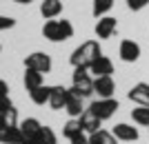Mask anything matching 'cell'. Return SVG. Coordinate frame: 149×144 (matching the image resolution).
Returning <instances> with one entry per match:
<instances>
[{"mask_svg":"<svg viewBox=\"0 0 149 144\" xmlns=\"http://www.w3.org/2000/svg\"><path fill=\"white\" fill-rule=\"evenodd\" d=\"M102 56V49H100V42L98 40H85V42L80 44V47H76L74 53H71V58H69V62H71V67H85V69H89L91 67V62L96 60V58Z\"/></svg>","mask_w":149,"mask_h":144,"instance_id":"1","label":"cell"},{"mask_svg":"<svg viewBox=\"0 0 149 144\" xmlns=\"http://www.w3.org/2000/svg\"><path fill=\"white\" fill-rule=\"evenodd\" d=\"M49 95H51V87H45V84L29 91V98L33 104H49Z\"/></svg>","mask_w":149,"mask_h":144,"instance_id":"19","label":"cell"},{"mask_svg":"<svg viewBox=\"0 0 149 144\" xmlns=\"http://www.w3.org/2000/svg\"><path fill=\"white\" fill-rule=\"evenodd\" d=\"M62 13V0H42L40 5V16L45 20H54Z\"/></svg>","mask_w":149,"mask_h":144,"instance_id":"14","label":"cell"},{"mask_svg":"<svg viewBox=\"0 0 149 144\" xmlns=\"http://www.w3.org/2000/svg\"><path fill=\"white\" fill-rule=\"evenodd\" d=\"M82 100H85V98H80V95L76 93L74 89H67V102H65V111H67L71 118H80L82 113L87 111V109L82 107Z\"/></svg>","mask_w":149,"mask_h":144,"instance_id":"8","label":"cell"},{"mask_svg":"<svg viewBox=\"0 0 149 144\" xmlns=\"http://www.w3.org/2000/svg\"><path fill=\"white\" fill-rule=\"evenodd\" d=\"M7 129H9V124L5 122V118H0V142H2V138H5Z\"/></svg>","mask_w":149,"mask_h":144,"instance_id":"31","label":"cell"},{"mask_svg":"<svg viewBox=\"0 0 149 144\" xmlns=\"http://www.w3.org/2000/svg\"><path fill=\"white\" fill-rule=\"evenodd\" d=\"M71 82H74V91L80 98H89V95H93V78L91 73H89V69H85V67H76L74 73H71Z\"/></svg>","mask_w":149,"mask_h":144,"instance_id":"3","label":"cell"},{"mask_svg":"<svg viewBox=\"0 0 149 144\" xmlns=\"http://www.w3.org/2000/svg\"><path fill=\"white\" fill-rule=\"evenodd\" d=\"M131 118L140 126H149V107H136L131 109Z\"/></svg>","mask_w":149,"mask_h":144,"instance_id":"22","label":"cell"},{"mask_svg":"<svg viewBox=\"0 0 149 144\" xmlns=\"http://www.w3.org/2000/svg\"><path fill=\"white\" fill-rule=\"evenodd\" d=\"M93 93H98V98H113V93H116V82H113L111 75L93 78Z\"/></svg>","mask_w":149,"mask_h":144,"instance_id":"6","label":"cell"},{"mask_svg":"<svg viewBox=\"0 0 149 144\" xmlns=\"http://www.w3.org/2000/svg\"><path fill=\"white\" fill-rule=\"evenodd\" d=\"M5 122L9 126H18V109H9V111H7V115H5Z\"/></svg>","mask_w":149,"mask_h":144,"instance_id":"25","label":"cell"},{"mask_svg":"<svg viewBox=\"0 0 149 144\" xmlns=\"http://www.w3.org/2000/svg\"><path fill=\"white\" fill-rule=\"evenodd\" d=\"M42 36L49 40V42H65L69 38L74 36V25L69 20H47L42 27Z\"/></svg>","mask_w":149,"mask_h":144,"instance_id":"2","label":"cell"},{"mask_svg":"<svg viewBox=\"0 0 149 144\" xmlns=\"http://www.w3.org/2000/svg\"><path fill=\"white\" fill-rule=\"evenodd\" d=\"M56 133H54V129H49V126H42V131H40V135L36 138V144H56Z\"/></svg>","mask_w":149,"mask_h":144,"instance_id":"24","label":"cell"},{"mask_svg":"<svg viewBox=\"0 0 149 144\" xmlns=\"http://www.w3.org/2000/svg\"><path fill=\"white\" fill-rule=\"evenodd\" d=\"M78 120H80V124H82V131L89 133V135L96 133V131H100V124H102V120H98L91 111H85Z\"/></svg>","mask_w":149,"mask_h":144,"instance_id":"16","label":"cell"},{"mask_svg":"<svg viewBox=\"0 0 149 144\" xmlns=\"http://www.w3.org/2000/svg\"><path fill=\"white\" fill-rule=\"evenodd\" d=\"M65 102H67V89L65 87H51L49 107L54 111H60V109H65Z\"/></svg>","mask_w":149,"mask_h":144,"instance_id":"15","label":"cell"},{"mask_svg":"<svg viewBox=\"0 0 149 144\" xmlns=\"http://www.w3.org/2000/svg\"><path fill=\"white\" fill-rule=\"evenodd\" d=\"M113 138L118 140V142H136L138 140V129L136 126H131V124H125V122H120V124L113 126Z\"/></svg>","mask_w":149,"mask_h":144,"instance_id":"10","label":"cell"},{"mask_svg":"<svg viewBox=\"0 0 149 144\" xmlns=\"http://www.w3.org/2000/svg\"><path fill=\"white\" fill-rule=\"evenodd\" d=\"M20 131H22V138H25V142H29V140H33L36 142V138L40 135V131H42V124L38 122L36 118H27L20 122Z\"/></svg>","mask_w":149,"mask_h":144,"instance_id":"12","label":"cell"},{"mask_svg":"<svg viewBox=\"0 0 149 144\" xmlns=\"http://www.w3.org/2000/svg\"><path fill=\"white\" fill-rule=\"evenodd\" d=\"M9 95V84L5 80H0V98H7Z\"/></svg>","mask_w":149,"mask_h":144,"instance_id":"30","label":"cell"},{"mask_svg":"<svg viewBox=\"0 0 149 144\" xmlns=\"http://www.w3.org/2000/svg\"><path fill=\"white\" fill-rule=\"evenodd\" d=\"M129 100L136 102L138 107H149V84L147 82H138L129 89Z\"/></svg>","mask_w":149,"mask_h":144,"instance_id":"11","label":"cell"},{"mask_svg":"<svg viewBox=\"0 0 149 144\" xmlns=\"http://www.w3.org/2000/svg\"><path fill=\"white\" fill-rule=\"evenodd\" d=\"M22 142H25V138H22L20 126H9L5 138H2V144H22Z\"/></svg>","mask_w":149,"mask_h":144,"instance_id":"21","label":"cell"},{"mask_svg":"<svg viewBox=\"0 0 149 144\" xmlns=\"http://www.w3.org/2000/svg\"><path fill=\"white\" fill-rule=\"evenodd\" d=\"M11 107L13 104H11V100H9V95H7V98H0V118H5L7 111H9Z\"/></svg>","mask_w":149,"mask_h":144,"instance_id":"28","label":"cell"},{"mask_svg":"<svg viewBox=\"0 0 149 144\" xmlns=\"http://www.w3.org/2000/svg\"><path fill=\"white\" fill-rule=\"evenodd\" d=\"M22 144H36V142H33V140H29V142H22Z\"/></svg>","mask_w":149,"mask_h":144,"instance_id":"33","label":"cell"},{"mask_svg":"<svg viewBox=\"0 0 149 144\" xmlns=\"http://www.w3.org/2000/svg\"><path fill=\"white\" fill-rule=\"evenodd\" d=\"M25 69H33L40 73H49L51 71V58L42 51H33L25 58Z\"/></svg>","mask_w":149,"mask_h":144,"instance_id":"5","label":"cell"},{"mask_svg":"<svg viewBox=\"0 0 149 144\" xmlns=\"http://www.w3.org/2000/svg\"><path fill=\"white\" fill-rule=\"evenodd\" d=\"M22 82H25L27 91H33V89L42 87V73H40V71H33V69H25Z\"/></svg>","mask_w":149,"mask_h":144,"instance_id":"17","label":"cell"},{"mask_svg":"<svg viewBox=\"0 0 149 144\" xmlns=\"http://www.w3.org/2000/svg\"><path fill=\"white\" fill-rule=\"evenodd\" d=\"M89 73H93L96 78H100V75H111L113 73V62L107 56H100V58H96V60L91 62Z\"/></svg>","mask_w":149,"mask_h":144,"instance_id":"13","label":"cell"},{"mask_svg":"<svg viewBox=\"0 0 149 144\" xmlns=\"http://www.w3.org/2000/svg\"><path fill=\"white\" fill-rule=\"evenodd\" d=\"M71 144H91L89 142V135H85V133H80L78 138H74V140H69Z\"/></svg>","mask_w":149,"mask_h":144,"instance_id":"29","label":"cell"},{"mask_svg":"<svg viewBox=\"0 0 149 144\" xmlns=\"http://www.w3.org/2000/svg\"><path fill=\"white\" fill-rule=\"evenodd\" d=\"M13 2H18V5H31L33 0H13Z\"/></svg>","mask_w":149,"mask_h":144,"instance_id":"32","label":"cell"},{"mask_svg":"<svg viewBox=\"0 0 149 144\" xmlns=\"http://www.w3.org/2000/svg\"><path fill=\"white\" fill-rule=\"evenodd\" d=\"M0 51H2V44H0Z\"/></svg>","mask_w":149,"mask_h":144,"instance_id":"34","label":"cell"},{"mask_svg":"<svg viewBox=\"0 0 149 144\" xmlns=\"http://www.w3.org/2000/svg\"><path fill=\"white\" fill-rule=\"evenodd\" d=\"M80 133H85V131H82V124H80V120H78V118H71V120L67 122V124L62 126V135H65L67 140L78 138Z\"/></svg>","mask_w":149,"mask_h":144,"instance_id":"18","label":"cell"},{"mask_svg":"<svg viewBox=\"0 0 149 144\" xmlns=\"http://www.w3.org/2000/svg\"><path fill=\"white\" fill-rule=\"evenodd\" d=\"M87 111H91L98 120L105 122V120H109L113 113L118 111V100H113V98H98V100H93L89 104Z\"/></svg>","mask_w":149,"mask_h":144,"instance_id":"4","label":"cell"},{"mask_svg":"<svg viewBox=\"0 0 149 144\" xmlns=\"http://www.w3.org/2000/svg\"><path fill=\"white\" fill-rule=\"evenodd\" d=\"M89 142H91V144H116L118 140L113 138V133L105 131V129H100V131H96V133H91V135H89Z\"/></svg>","mask_w":149,"mask_h":144,"instance_id":"20","label":"cell"},{"mask_svg":"<svg viewBox=\"0 0 149 144\" xmlns=\"http://www.w3.org/2000/svg\"><path fill=\"white\" fill-rule=\"evenodd\" d=\"M118 56L123 62H136L140 58V44L134 42V40H123L118 49Z\"/></svg>","mask_w":149,"mask_h":144,"instance_id":"9","label":"cell"},{"mask_svg":"<svg viewBox=\"0 0 149 144\" xmlns=\"http://www.w3.org/2000/svg\"><path fill=\"white\" fill-rule=\"evenodd\" d=\"M11 27H16V20L9 18V16H0V31H7Z\"/></svg>","mask_w":149,"mask_h":144,"instance_id":"27","label":"cell"},{"mask_svg":"<svg viewBox=\"0 0 149 144\" xmlns=\"http://www.w3.org/2000/svg\"><path fill=\"white\" fill-rule=\"evenodd\" d=\"M116 29H118V20L111 18V16H102V18H98V22H96V36H98L100 40H109V38L116 33Z\"/></svg>","mask_w":149,"mask_h":144,"instance_id":"7","label":"cell"},{"mask_svg":"<svg viewBox=\"0 0 149 144\" xmlns=\"http://www.w3.org/2000/svg\"><path fill=\"white\" fill-rule=\"evenodd\" d=\"M125 2H127V7L131 11H140V9H145L149 5V0H125Z\"/></svg>","mask_w":149,"mask_h":144,"instance_id":"26","label":"cell"},{"mask_svg":"<svg viewBox=\"0 0 149 144\" xmlns=\"http://www.w3.org/2000/svg\"><path fill=\"white\" fill-rule=\"evenodd\" d=\"M111 7H113V0H93V7H91L93 18H102Z\"/></svg>","mask_w":149,"mask_h":144,"instance_id":"23","label":"cell"}]
</instances>
